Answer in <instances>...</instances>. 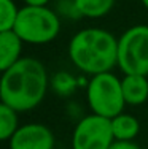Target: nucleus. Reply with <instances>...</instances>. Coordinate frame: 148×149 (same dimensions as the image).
<instances>
[{
	"label": "nucleus",
	"instance_id": "obj_6",
	"mask_svg": "<svg viewBox=\"0 0 148 149\" xmlns=\"http://www.w3.org/2000/svg\"><path fill=\"white\" fill-rule=\"evenodd\" d=\"M113 141L112 120L89 114L76 124L72 135V149H108Z\"/></svg>",
	"mask_w": 148,
	"mask_h": 149
},
{
	"label": "nucleus",
	"instance_id": "obj_10",
	"mask_svg": "<svg viewBox=\"0 0 148 149\" xmlns=\"http://www.w3.org/2000/svg\"><path fill=\"white\" fill-rule=\"evenodd\" d=\"M110 120L115 141H132L140 132V122L131 114L121 113Z\"/></svg>",
	"mask_w": 148,
	"mask_h": 149
},
{
	"label": "nucleus",
	"instance_id": "obj_7",
	"mask_svg": "<svg viewBox=\"0 0 148 149\" xmlns=\"http://www.w3.org/2000/svg\"><path fill=\"white\" fill-rule=\"evenodd\" d=\"M54 135L43 124H26L10 138V149H53Z\"/></svg>",
	"mask_w": 148,
	"mask_h": 149
},
{
	"label": "nucleus",
	"instance_id": "obj_12",
	"mask_svg": "<svg viewBox=\"0 0 148 149\" xmlns=\"http://www.w3.org/2000/svg\"><path fill=\"white\" fill-rule=\"evenodd\" d=\"M16 113L18 111L13 109L11 106L5 103L0 105V140L2 141H10V138L19 129Z\"/></svg>",
	"mask_w": 148,
	"mask_h": 149
},
{
	"label": "nucleus",
	"instance_id": "obj_4",
	"mask_svg": "<svg viewBox=\"0 0 148 149\" xmlns=\"http://www.w3.org/2000/svg\"><path fill=\"white\" fill-rule=\"evenodd\" d=\"M86 97L93 114L107 119H113L115 116L121 114L126 105L121 79H118L110 72L94 74L91 78L88 84Z\"/></svg>",
	"mask_w": 148,
	"mask_h": 149
},
{
	"label": "nucleus",
	"instance_id": "obj_8",
	"mask_svg": "<svg viewBox=\"0 0 148 149\" xmlns=\"http://www.w3.org/2000/svg\"><path fill=\"white\" fill-rule=\"evenodd\" d=\"M24 41L15 30L0 32V70L5 72L21 59Z\"/></svg>",
	"mask_w": 148,
	"mask_h": 149
},
{
	"label": "nucleus",
	"instance_id": "obj_3",
	"mask_svg": "<svg viewBox=\"0 0 148 149\" xmlns=\"http://www.w3.org/2000/svg\"><path fill=\"white\" fill-rule=\"evenodd\" d=\"M24 43L45 45L53 41L61 30V22L54 11L48 6L26 5L19 10L15 29Z\"/></svg>",
	"mask_w": 148,
	"mask_h": 149
},
{
	"label": "nucleus",
	"instance_id": "obj_1",
	"mask_svg": "<svg viewBox=\"0 0 148 149\" xmlns=\"http://www.w3.org/2000/svg\"><path fill=\"white\" fill-rule=\"evenodd\" d=\"M48 87V74L43 63L34 57H21L5 70L0 81L2 103L13 109L29 111L43 100Z\"/></svg>",
	"mask_w": 148,
	"mask_h": 149
},
{
	"label": "nucleus",
	"instance_id": "obj_2",
	"mask_svg": "<svg viewBox=\"0 0 148 149\" xmlns=\"http://www.w3.org/2000/svg\"><path fill=\"white\" fill-rule=\"evenodd\" d=\"M69 57L84 73H107L118 65V40L104 29L80 30L69 43Z\"/></svg>",
	"mask_w": 148,
	"mask_h": 149
},
{
	"label": "nucleus",
	"instance_id": "obj_11",
	"mask_svg": "<svg viewBox=\"0 0 148 149\" xmlns=\"http://www.w3.org/2000/svg\"><path fill=\"white\" fill-rule=\"evenodd\" d=\"M116 0H75V6L81 16L91 17H102L112 11Z\"/></svg>",
	"mask_w": 148,
	"mask_h": 149
},
{
	"label": "nucleus",
	"instance_id": "obj_9",
	"mask_svg": "<svg viewBox=\"0 0 148 149\" xmlns=\"http://www.w3.org/2000/svg\"><path fill=\"white\" fill-rule=\"evenodd\" d=\"M126 105H143L148 100V79L143 74H126L121 79Z\"/></svg>",
	"mask_w": 148,
	"mask_h": 149
},
{
	"label": "nucleus",
	"instance_id": "obj_14",
	"mask_svg": "<svg viewBox=\"0 0 148 149\" xmlns=\"http://www.w3.org/2000/svg\"><path fill=\"white\" fill-rule=\"evenodd\" d=\"M108 149H140V146H137L132 141H113Z\"/></svg>",
	"mask_w": 148,
	"mask_h": 149
},
{
	"label": "nucleus",
	"instance_id": "obj_5",
	"mask_svg": "<svg viewBox=\"0 0 148 149\" xmlns=\"http://www.w3.org/2000/svg\"><path fill=\"white\" fill-rule=\"evenodd\" d=\"M118 67L124 74H148V26H134L118 38Z\"/></svg>",
	"mask_w": 148,
	"mask_h": 149
},
{
	"label": "nucleus",
	"instance_id": "obj_13",
	"mask_svg": "<svg viewBox=\"0 0 148 149\" xmlns=\"http://www.w3.org/2000/svg\"><path fill=\"white\" fill-rule=\"evenodd\" d=\"M18 15L19 10L13 0H0V32L15 29Z\"/></svg>",
	"mask_w": 148,
	"mask_h": 149
},
{
	"label": "nucleus",
	"instance_id": "obj_16",
	"mask_svg": "<svg viewBox=\"0 0 148 149\" xmlns=\"http://www.w3.org/2000/svg\"><path fill=\"white\" fill-rule=\"evenodd\" d=\"M140 2L143 3V6H145V8L148 10V0H140Z\"/></svg>",
	"mask_w": 148,
	"mask_h": 149
},
{
	"label": "nucleus",
	"instance_id": "obj_15",
	"mask_svg": "<svg viewBox=\"0 0 148 149\" xmlns=\"http://www.w3.org/2000/svg\"><path fill=\"white\" fill-rule=\"evenodd\" d=\"M26 5H30V6H46V3L49 0H24Z\"/></svg>",
	"mask_w": 148,
	"mask_h": 149
}]
</instances>
